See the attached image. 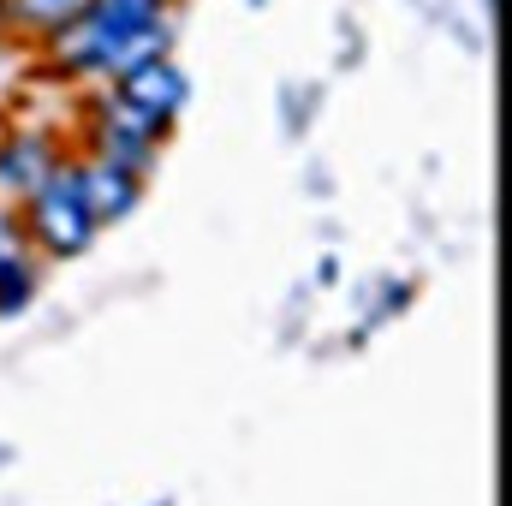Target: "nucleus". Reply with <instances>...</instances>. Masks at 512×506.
I'll use <instances>...</instances> for the list:
<instances>
[{
    "label": "nucleus",
    "instance_id": "5",
    "mask_svg": "<svg viewBox=\"0 0 512 506\" xmlns=\"http://www.w3.org/2000/svg\"><path fill=\"white\" fill-rule=\"evenodd\" d=\"M84 6H90V0H12V12H18L24 24H36V30H60V24H72Z\"/></svg>",
    "mask_w": 512,
    "mask_h": 506
},
{
    "label": "nucleus",
    "instance_id": "2",
    "mask_svg": "<svg viewBox=\"0 0 512 506\" xmlns=\"http://www.w3.org/2000/svg\"><path fill=\"white\" fill-rule=\"evenodd\" d=\"M185 96H191L185 72H179L173 60H161V54H149V60H137V66L120 72V102L137 108L149 126H167V120L185 108Z\"/></svg>",
    "mask_w": 512,
    "mask_h": 506
},
{
    "label": "nucleus",
    "instance_id": "1",
    "mask_svg": "<svg viewBox=\"0 0 512 506\" xmlns=\"http://www.w3.org/2000/svg\"><path fill=\"white\" fill-rule=\"evenodd\" d=\"M90 227H96V215H90L78 179H54L48 173L36 185V233H42V245L48 251H84L90 245Z\"/></svg>",
    "mask_w": 512,
    "mask_h": 506
},
{
    "label": "nucleus",
    "instance_id": "3",
    "mask_svg": "<svg viewBox=\"0 0 512 506\" xmlns=\"http://www.w3.org/2000/svg\"><path fill=\"white\" fill-rule=\"evenodd\" d=\"M78 191L90 203V215H126L137 203V179L131 167H114V161H96L90 173H78Z\"/></svg>",
    "mask_w": 512,
    "mask_h": 506
},
{
    "label": "nucleus",
    "instance_id": "4",
    "mask_svg": "<svg viewBox=\"0 0 512 506\" xmlns=\"http://www.w3.org/2000/svg\"><path fill=\"white\" fill-rule=\"evenodd\" d=\"M48 173H54V155H48V143H42V137H18V143H6V149H0V179H6V185L36 191Z\"/></svg>",
    "mask_w": 512,
    "mask_h": 506
},
{
    "label": "nucleus",
    "instance_id": "6",
    "mask_svg": "<svg viewBox=\"0 0 512 506\" xmlns=\"http://www.w3.org/2000/svg\"><path fill=\"white\" fill-rule=\"evenodd\" d=\"M24 292H30V280H24L18 268H6V262H0V310H18V304H24Z\"/></svg>",
    "mask_w": 512,
    "mask_h": 506
}]
</instances>
